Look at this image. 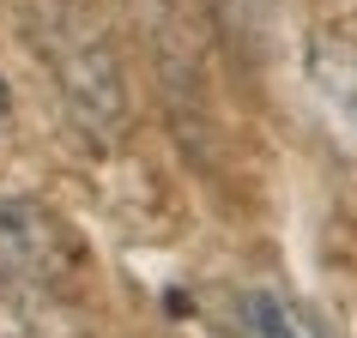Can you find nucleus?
I'll list each match as a JSON object with an SVG mask.
<instances>
[{
	"mask_svg": "<svg viewBox=\"0 0 357 338\" xmlns=\"http://www.w3.org/2000/svg\"><path fill=\"white\" fill-rule=\"evenodd\" d=\"M79 248L55 211L31 200H0V296H37L73 272Z\"/></svg>",
	"mask_w": 357,
	"mask_h": 338,
	"instance_id": "f257e3e1",
	"label": "nucleus"
},
{
	"mask_svg": "<svg viewBox=\"0 0 357 338\" xmlns=\"http://www.w3.org/2000/svg\"><path fill=\"white\" fill-rule=\"evenodd\" d=\"M225 326H230V338H339L309 302H297L291 290H273V284L230 290Z\"/></svg>",
	"mask_w": 357,
	"mask_h": 338,
	"instance_id": "f03ea898",
	"label": "nucleus"
},
{
	"mask_svg": "<svg viewBox=\"0 0 357 338\" xmlns=\"http://www.w3.org/2000/svg\"><path fill=\"white\" fill-rule=\"evenodd\" d=\"M327 85H333L339 109L351 115V127H357V55H333V67H327Z\"/></svg>",
	"mask_w": 357,
	"mask_h": 338,
	"instance_id": "7ed1b4c3",
	"label": "nucleus"
},
{
	"mask_svg": "<svg viewBox=\"0 0 357 338\" xmlns=\"http://www.w3.org/2000/svg\"><path fill=\"white\" fill-rule=\"evenodd\" d=\"M6 115H13V97H6V79H0V133H6Z\"/></svg>",
	"mask_w": 357,
	"mask_h": 338,
	"instance_id": "20e7f679",
	"label": "nucleus"
}]
</instances>
